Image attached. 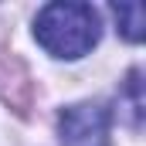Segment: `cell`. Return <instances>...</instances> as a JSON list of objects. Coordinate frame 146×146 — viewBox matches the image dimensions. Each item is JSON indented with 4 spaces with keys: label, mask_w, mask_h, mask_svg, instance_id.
<instances>
[{
    "label": "cell",
    "mask_w": 146,
    "mask_h": 146,
    "mask_svg": "<svg viewBox=\"0 0 146 146\" xmlns=\"http://www.w3.org/2000/svg\"><path fill=\"white\" fill-rule=\"evenodd\" d=\"M41 48L54 58H82L99 44V14L88 3H48L34 21Z\"/></svg>",
    "instance_id": "obj_1"
},
{
    "label": "cell",
    "mask_w": 146,
    "mask_h": 146,
    "mask_svg": "<svg viewBox=\"0 0 146 146\" xmlns=\"http://www.w3.org/2000/svg\"><path fill=\"white\" fill-rule=\"evenodd\" d=\"M61 146H109V109L99 102H82L58 119Z\"/></svg>",
    "instance_id": "obj_2"
},
{
    "label": "cell",
    "mask_w": 146,
    "mask_h": 146,
    "mask_svg": "<svg viewBox=\"0 0 146 146\" xmlns=\"http://www.w3.org/2000/svg\"><path fill=\"white\" fill-rule=\"evenodd\" d=\"M112 14H115L122 34L129 37V41H139L143 37V7L139 3H119V7H112Z\"/></svg>",
    "instance_id": "obj_3"
}]
</instances>
